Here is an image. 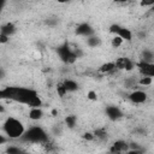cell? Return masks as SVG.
<instances>
[{
    "instance_id": "1",
    "label": "cell",
    "mask_w": 154,
    "mask_h": 154,
    "mask_svg": "<svg viewBox=\"0 0 154 154\" xmlns=\"http://www.w3.org/2000/svg\"><path fill=\"white\" fill-rule=\"evenodd\" d=\"M22 142L25 143H31V144H41L43 146L45 143L48 142V134L47 131L38 126V125H32L29 129H25L24 134L22 135V137L19 138Z\"/></svg>"
},
{
    "instance_id": "2",
    "label": "cell",
    "mask_w": 154,
    "mask_h": 154,
    "mask_svg": "<svg viewBox=\"0 0 154 154\" xmlns=\"http://www.w3.org/2000/svg\"><path fill=\"white\" fill-rule=\"evenodd\" d=\"M25 131V125L16 117H7L2 123V132L8 140H19Z\"/></svg>"
},
{
    "instance_id": "3",
    "label": "cell",
    "mask_w": 154,
    "mask_h": 154,
    "mask_svg": "<svg viewBox=\"0 0 154 154\" xmlns=\"http://www.w3.org/2000/svg\"><path fill=\"white\" fill-rule=\"evenodd\" d=\"M57 53H58L60 60L63 63H65L66 65H72L77 60V55L75 53V49L71 48L67 43H64V45L59 46L57 48Z\"/></svg>"
},
{
    "instance_id": "4",
    "label": "cell",
    "mask_w": 154,
    "mask_h": 154,
    "mask_svg": "<svg viewBox=\"0 0 154 154\" xmlns=\"http://www.w3.org/2000/svg\"><path fill=\"white\" fill-rule=\"evenodd\" d=\"M114 65L116 69L119 71H125V72H130L135 69V61L130 58L126 57H119L114 60Z\"/></svg>"
},
{
    "instance_id": "5",
    "label": "cell",
    "mask_w": 154,
    "mask_h": 154,
    "mask_svg": "<svg viewBox=\"0 0 154 154\" xmlns=\"http://www.w3.org/2000/svg\"><path fill=\"white\" fill-rule=\"evenodd\" d=\"M129 100L135 103V105H141V103H144L148 99V94L144 91V90H141V89H132V91L129 94Z\"/></svg>"
},
{
    "instance_id": "6",
    "label": "cell",
    "mask_w": 154,
    "mask_h": 154,
    "mask_svg": "<svg viewBox=\"0 0 154 154\" xmlns=\"http://www.w3.org/2000/svg\"><path fill=\"white\" fill-rule=\"evenodd\" d=\"M135 67L138 69V71L142 76H150V77L154 76V64L153 63L140 60V61L135 63Z\"/></svg>"
},
{
    "instance_id": "7",
    "label": "cell",
    "mask_w": 154,
    "mask_h": 154,
    "mask_svg": "<svg viewBox=\"0 0 154 154\" xmlns=\"http://www.w3.org/2000/svg\"><path fill=\"white\" fill-rule=\"evenodd\" d=\"M76 34L78 36H83V37H87V36H90L94 34V29L93 26L89 24V23H79L77 26H76Z\"/></svg>"
},
{
    "instance_id": "8",
    "label": "cell",
    "mask_w": 154,
    "mask_h": 154,
    "mask_svg": "<svg viewBox=\"0 0 154 154\" xmlns=\"http://www.w3.org/2000/svg\"><path fill=\"white\" fill-rule=\"evenodd\" d=\"M105 112H106L107 118L111 119V120H118V119H120L123 117V112L118 106H113V105L107 106Z\"/></svg>"
},
{
    "instance_id": "9",
    "label": "cell",
    "mask_w": 154,
    "mask_h": 154,
    "mask_svg": "<svg viewBox=\"0 0 154 154\" xmlns=\"http://www.w3.org/2000/svg\"><path fill=\"white\" fill-rule=\"evenodd\" d=\"M128 149H129V143L123 140H118V141L113 142V144L109 148V150L112 153H126Z\"/></svg>"
},
{
    "instance_id": "10",
    "label": "cell",
    "mask_w": 154,
    "mask_h": 154,
    "mask_svg": "<svg viewBox=\"0 0 154 154\" xmlns=\"http://www.w3.org/2000/svg\"><path fill=\"white\" fill-rule=\"evenodd\" d=\"M43 109L41 107H30V111L28 113L29 119H31L32 122H37L40 119L43 118Z\"/></svg>"
},
{
    "instance_id": "11",
    "label": "cell",
    "mask_w": 154,
    "mask_h": 154,
    "mask_svg": "<svg viewBox=\"0 0 154 154\" xmlns=\"http://www.w3.org/2000/svg\"><path fill=\"white\" fill-rule=\"evenodd\" d=\"M116 35H118L119 37H122L124 42H130L132 40V36H134V34H132V31L130 29H128L125 26H122V25H120V28H119V30L117 31Z\"/></svg>"
},
{
    "instance_id": "12",
    "label": "cell",
    "mask_w": 154,
    "mask_h": 154,
    "mask_svg": "<svg viewBox=\"0 0 154 154\" xmlns=\"http://www.w3.org/2000/svg\"><path fill=\"white\" fill-rule=\"evenodd\" d=\"M16 30H17V28L12 22H7V23H5V24H2L0 26V32L5 34L7 36H12L16 32Z\"/></svg>"
},
{
    "instance_id": "13",
    "label": "cell",
    "mask_w": 154,
    "mask_h": 154,
    "mask_svg": "<svg viewBox=\"0 0 154 154\" xmlns=\"http://www.w3.org/2000/svg\"><path fill=\"white\" fill-rule=\"evenodd\" d=\"M61 83H63V85L65 87V89H66L67 93H73V91H76V90L78 89V83H77L75 79L66 78V79H64Z\"/></svg>"
},
{
    "instance_id": "14",
    "label": "cell",
    "mask_w": 154,
    "mask_h": 154,
    "mask_svg": "<svg viewBox=\"0 0 154 154\" xmlns=\"http://www.w3.org/2000/svg\"><path fill=\"white\" fill-rule=\"evenodd\" d=\"M116 69V65H114V61H107V63H103L100 67H99V72L100 73H103V75H107V73H112Z\"/></svg>"
},
{
    "instance_id": "15",
    "label": "cell",
    "mask_w": 154,
    "mask_h": 154,
    "mask_svg": "<svg viewBox=\"0 0 154 154\" xmlns=\"http://www.w3.org/2000/svg\"><path fill=\"white\" fill-rule=\"evenodd\" d=\"M85 38H87V40H85V43H87V46H88V47L95 48V47H97V46H100V45H101V38H100V37H97V36H95L94 34H93V35H90V36H87Z\"/></svg>"
},
{
    "instance_id": "16",
    "label": "cell",
    "mask_w": 154,
    "mask_h": 154,
    "mask_svg": "<svg viewBox=\"0 0 154 154\" xmlns=\"http://www.w3.org/2000/svg\"><path fill=\"white\" fill-rule=\"evenodd\" d=\"M153 83V77L150 76H142L137 79V85L140 87H150Z\"/></svg>"
},
{
    "instance_id": "17",
    "label": "cell",
    "mask_w": 154,
    "mask_h": 154,
    "mask_svg": "<svg viewBox=\"0 0 154 154\" xmlns=\"http://www.w3.org/2000/svg\"><path fill=\"white\" fill-rule=\"evenodd\" d=\"M93 134H94V137H95L96 140H99V141H105V140L107 138V131H106V129H103V128L96 129Z\"/></svg>"
},
{
    "instance_id": "18",
    "label": "cell",
    "mask_w": 154,
    "mask_h": 154,
    "mask_svg": "<svg viewBox=\"0 0 154 154\" xmlns=\"http://www.w3.org/2000/svg\"><path fill=\"white\" fill-rule=\"evenodd\" d=\"M153 58H154V54H153L152 49H148V48H146V49L142 52V55H141V60H142V61L153 63Z\"/></svg>"
},
{
    "instance_id": "19",
    "label": "cell",
    "mask_w": 154,
    "mask_h": 154,
    "mask_svg": "<svg viewBox=\"0 0 154 154\" xmlns=\"http://www.w3.org/2000/svg\"><path fill=\"white\" fill-rule=\"evenodd\" d=\"M124 85L128 89H135L137 87V78H135V77H128V78H125Z\"/></svg>"
},
{
    "instance_id": "20",
    "label": "cell",
    "mask_w": 154,
    "mask_h": 154,
    "mask_svg": "<svg viewBox=\"0 0 154 154\" xmlns=\"http://www.w3.org/2000/svg\"><path fill=\"white\" fill-rule=\"evenodd\" d=\"M123 43H124V41H123L122 37H119L118 35H113L112 36V38H111V46L113 48H119V47L123 46Z\"/></svg>"
},
{
    "instance_id": "21",
    "label": "cell",
    "mask_w": 154,
    "mask_h": 154,
    "mask_svg": "<svg viewBox=\"0 0 154 154\" xmlns=\"http://www.w3.org/2000/svg\"><path fill=\"white\" fill-rule=\"evenodd\" d=\"M76 123H77V117L73 116V114H70L65 118V124L70 128V129H73L76 126Z\"/></svg>"
},
{
    "instance_id": "22",
    "label": "cell",
    "mask_w": 154,
    "mask_h": 154,
    "mask_svg": "<svg viewBox=\"0 0 154 154\" xmlns=\"http://www.w3.org/2000/svg\"><path fill=\"white\" fill-rule=\"evenodd\" d=\"M57 91H58V95H59L60 97H65V95L67 94V91H66V89H65V87L63 85L61 82H59V83L57 84Z\"/></svg>"
},
{
    "instance_id": "23",
    "label": "cell",
    "mask_w": 154,
    "mask_h": 154,
    "mask_svg": "<svg viewBox=\"0 0 154 154\" xmlns=\"http://www.w3.org/2000/svg\"><path fill=\"white\" fill-rule=\"evenodd\" d=\"M20 152H23V149L20 147H18V146L11 144V146H8L6 148V153H10V154H12V153H20Z\"/></svg>"
},
{
    "instance_id": "24",
    "label": "cell",
    "mask_w": 154,
    "mask_h": 154,
    "mask_svg": "<svg viewBox=\"0 0 154 154\" xmlns=\"http://www.w3.org/2000/svg\"><path fill=\"white\" fill-rule=\"evenodd\" d=\"M154 5V0H140V6L141 7H152Z\"/></svg>"
},
{
    "instance_id": "25",
    "label": "cell",
    "mask_w": 154,
    "mask_h": 154,
    "mask_svg": "<svg viewBox=\"0 0 154 154\" xmlns=\"http://www.w3.org/2000/svg\"><path fill=\"white\" fill-rule=\"evenodd\" d=\"M87 99L90 100V101H96L97 100V94L95 90H89L87 93Z\"/></svg>"
},
{
    "instance_id": "26",
    "label": "cell",
    "mask_w": 154,
    "mask_h": 154,
    "mask_svg": "<svg viewBox=\"0 0 154 154\" xmlns=\"http://www.w3.org/2000/svg\"><path fill=\"white\" fill-rule=\"evenodd\" d=\"M83 138H84V140H87V141H94V140H95L94 134H93V132H90V131L84 132V134H83Z\"/></svg>"
},
{
    "instance_id": "27",
    "label": "cell",
    "mask_w": 154,
    "mask_h": 154,
    "mask_svg": "<svg viewBox=\"0 0 154 154\" xmlns=\"http://www.w3.org/2000/svg\"><path fill=\"white\" fill-rule=\"evenodd\" d=\"M8 41H10V36H7V35L0 32V43H1V45H5V43H7Z\"/></svg>"
},
{
    "instance_id": "28",
    "label": "cell",
    "mask_w": 154,
    "mask_h": 154,
    "mask_svg": "<svg viewBox=\"0 0 154 154\" xmlns=\"http://www.w3.org/2000/svg\"><path fill=\"white\" fill-rule=\"evenodd\" d=\"M7 142H8V138H7V136H6L4 132H0V146L5 144V143H7Z\"/></svg>"
},
{
    "instance_id": "29",
    "label": "cell",
    "mask_w": 154,
    "mask_h": 154,
    "mask_svg": "<svg viewBox=\"0 0 154 154\" xmlns=\"http://www.w3.org/2000/svg\"><path fill=\"white\" fill-rule=\"evenodd\" d=\"M5 2H6V0H0V12L2 11V8L5 6Z\"/></svg>"
},
{
    "instance_id": "30",
    "label": "cell",
    "mask_w": 154,
    "mask_h": 154,
    "mask_svg": "<svg viewBox=\"0 0 154 154\" xmlns=\"http://www.w3.org/2000/svg\"><path fill=\"white\" fill-rule=\"evenodd\" d=\"M4 76H5V71L0 67V79H1V78H4Z\"/></svg>"
},
{
    "instance_id": "31",
    "label": "cell",
    "mask_w": 154,
    "mask_h": 154,
    "mask_svg": "<svg viewBox=\"0 0 154 154\" xmlns=\"http://www.w3.org/2000/svg\"><path fill=\"white\" fill-rule=\"evenodd\" d=\"M5 111H6V109H5V106H2V105H0V114H1V113H4Z\"/></svg>"
},
{
    "instance_id": "32",
    "label": "cell",
    "mask_w": 154,
    "mask_h": 154,
    "mask_svg": "<svg viewBox=\"0 0 154 154\" xmlns=\"http://www.w3.org/2000/svg\"><path fill=\"white\" fill-rule=\"evenodd\" d=\"M114 2H119V4H124V2H126V1H129V0H113Z\"/></svg>"
},
{
    "instance_id": "33",
    "label": "cell",
    "mask_w": 154,
    "mask_h": 154,
    "mask_svg": "<svg viewBox=\"0 0 154 154\" xmlns=\"http://www.w3.org/2000/svg\"><path fill=\"white\" fill-rule=\"evenodd\" d=\"M57 113H58L57 109H53V111H52V114H53V116H57Z\"/></svg>"
},
{
    "instance_id": "34",
    "label": "cell",
    "mask_w": 154,
    "mask_h": 154,
    "mask_svg": "<svg viewBox=\"0 0 154 154\" xmlns=\"http://www.w3.org/2000/svg\"><path fill=\"white\" fill-rule=\"evenodd\" d=\"M58 2H60V4H63V2H67V0H57Z\"/></svg>"
}]
</instances>
